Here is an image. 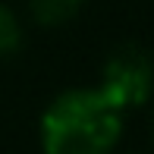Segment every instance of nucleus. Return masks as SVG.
Listing matches in <instances>:
<instances>
[{
	"mask_svg": "<svg viewBox=\"0 0 154 154\" xmlns=\"http://www.w3.org/2000/svg\"><path fill=\"white\" fill-rule=\"evenodd\" d=\"M123 110L104 97L101 88H69L41 113L44 154H110L123 135Z\"/></svg>",
	"mask_w": 154,
	"mask_h": 154,
	"instance_id": "nucleus-1",
	"label": "nucleus"
},
{
	"mask_svg": "<svg viewBox=\"0 0 154 154\" xmlns=\"http://www.w3.org/2000/svg\"><path fill=\"white\" fill-rule=\"evenodd\" d=\"M110 104L116 110H135L145 107L154 94V57L142 44H123L104 60L101 85Z\"/></svg>",
	"mask_w": 154,
	"mask_h": 154,
	"instance_id": "nucleus-2",
	"label": "nucleus"
},
{
	"mask_svg": "<svg viewBox=\"0 0 154 154\" xmlns=\"http://www.w3.org/2000/svg\"><path fill=\"white\" fill-rule=\"evenodd\" d=\"M19 47H22V25L10 6L0 3V60L19 54Z\"/></svg>",
	"mask_w": 154,
	"mask_h": 154,
	"instance_id": "nucleus-4",
	"label": "nucleus"
},
{
	"mask_svg": "<svg viewBox=\"0 0 154 154\" xmlns=\"http://www.w3.org/2000/svg\"><path fill=\"white\" fill-rule=\"evenodd\" d=\"M82 6H85V0H32L29 10L41 29H60L79 16Z\"/></svg>",
	"mask_w": 154,
	"mask_h": 154,
	"instance_id": "nucleus-3",
	"label": "nucleus"
},
{
	"mask_svg": "<svg viewBox=\"0 0 154 154\" xmlns=\"http://www.w3.org/2000/svg\"><path fill=\"white\" fill-rule=\"evenodd\" d=\"M151 142H154V113H151Z\"/></svg>",
	"mask_w": 154,
	"mask_h": 154,
	"instance_id": "nucleus-5",
	"label": "nucleus"
}]
</instances>
